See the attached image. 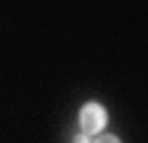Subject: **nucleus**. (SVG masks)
Instances as JSON below:
<instances>
[{"instance_id":"nucleus-1","label":"nucleus","mask_w":148,"mask_h":143,"mask_svg":"<svg viewBox=\"0 0 148 143\" xmlns=\"http://www.w3.org/2000/svg\"><path fill=\"white\" fill-rule=\"evenodd\" d=\"M106 122H108V111L103 109L101 103L90 101L79 109V127L85 135H98L106 130Z\"/></svg>"},{"instance_id":"nucleus-2","label":"nucleus","mask_w":148,"mask_h":143,"mask_svg":"<svg viewBox=\"0 0 148 143\" xmlns=\"http://www.w3.org/2000/svg\"><path fill=\"white\" fill-rule=\"evenodd\" d=\"M92 143H122L116 135H108V133H98V138L92 140Z\"/></svg>"},{"instance_id":"nucleus-3","label":"nucleus","mask_w":148,"mask_h":143,"mask_svg":"<svg viewBox=\"0 0 148 143\" xmlns=\"http://www.w3.org/2000/svg\"><path fill=\"white\" fill-rule=\"evenodd\" d=\"M71 143H92V140H90V135L79 133V135H74V140H71Z\"/></svg>"}]
</instances>
